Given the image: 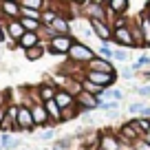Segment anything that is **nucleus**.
Listing matches in <instances>:
<instances>
[{
    "instance_id": "39448f33",
    "label": "nucleus",
    "mask_w": 150,
    "mask_h": 150,
    "mask_svg": "<svg viewBox=\"0 0 150 150\" xmlns=\"http://www.w3.org/2000/svg\"><path fill=\"white\" fill-rule=\"evenodd\" d=\"M86 22L91 24V29H93L95 38H97L99 42H104V44L112 42V29L108 27V24L104 22V20H86Z\"/></svg>"
},
{
    "instance_id": "f704fd0d",
    "label": "nucleus",
    "mask_w": 150,
    "mask_h": 150,
    "mask_svg": "<svg viewBox=\"0 0 150 150\" xmlns=\"http://www.w3.org/2000/svg\"><path fill=\"white\" fill-rule=\"evenodd\" d=\"M130 150H150V144L144 139V137H141V139H137L135 144L130 146Z\"/></svg>"
},
{
    "instance_id": "9d476101",
    "label": "nucleus",
    "mask_w": 150,
    "mask_h": 150,
    "mask_svg": "<svg viewBox=\"0 0 150 150\" xmlns=\"http://www.w3.org/2000/svg\"><path fill=\"white\" fill-rule=\"evenodd\" d=\"M99 148H102V150H122L124 144H122V139H119L117 132L102 130V137H99Z\"/></svg>"
},
{
    "instance_id": "1a4fd4ad",
    "label": "nucleus",
    "mask_w": 150,
    "mask_h": 150,
    "mask_svg": "<svg viewBox=\"0 0 150 150\" xmlns=\"http://www.w3.org/2000/svg\"><path fill=\"white\" fill-rule=\"evenodd\" d=\"M5 35H7V40L11 42V47H16L18 40L24 35L22 22H20V20H7V22H5Z\"/></svg>"
},
{
    "instance_id": "e433bc0d",
    "label": "nucleus",
    "mask_w": 150,
    "mask_h": 150,
    "mask_svg": "<svg viewBox=\"0 0 150 150\" xmlns=\"http://www.w3.org/2000/svg\"><path fill=\"white\" fill-rule=\"evenodd\" d=\"M99 55L106 57V60H112V49H110V44H104V42H102V47H99Z\"/></svg>"
},
{
    "instance_id": "de8ad7c7",
    "label": "nucleus",
    "mask_w": 150,
    "mask_h": 150,
    "mask_svg": "<svg viewBox=\"0 0 150 150\" xmlns=\"http://www.w3.org/2000/svg\"><path fill=\"white\" fill-rule=\"evenodd\" d=\"M0 150H2V146H0Z\"/></svg>"
},
{
    "instance_id": "09e8293b",
    "label": "nucleus",
    "mask_w": 150,
    "mask_h": 150,
    "mask_svg": "<svg viewBox=\"0 0 150 150\" xmlns=\"http://www.w3.org/2000/svg\"><path fill=\"white\" fill-rule=\"evenodd\" d=\"M97 150H102V148H97Z\"/></svg>"
},
{
    "instance_id": "ea45409f",
    "label": "nucleus",
    "mask_w": 150,
    "mask_h": 150,
    "mask_svg": "<svg viewBox=\"0 0 150 150\" xmlns=\"http://www.w3.org/2000/svg\"><path fill=\"white\" fill-rule=\"evenodd\" d=\"M53 135H55L53 130H44V132H40V139H42V141H49V139H53Z\"/></svg>"
},
{
    "instance_id": "f257e3e1",
    "label": "nucleus",
    "mask_w": 150,
    "mask_h": 150,
    "mask_svg": "<svg viewBox=\"0 0 150 150\" xmlns=\"http://www.w3.org/2000/svg\"><path fill=\"white\" fill-rule=\"evenodd\" d=\"M97 55V53L93 51V49L88 47V44H84V42H80V40H75L73 42V47H71V51H69V60L71 62H75V64H80V66H86L93 57Z\"/></svg>"
},
{
    "instance_id": "423d86ee",
    "label": "nucleus",
    "mask_w": 150,
    "mask_h": 150,
    "mask_svg": "<svg viewBox=\"0 0 150 150\" xmlns=\"http://www.w3.org/2000/svg\"><path fill=\"white\" fill-rule=\"evenodd\" d=\"M75 104L82 108V112L84 110H95V108H99V104H102V97H97V95H93V93H86V91H80V93L75 95Z\"/></svg>"
},
{
    "instance_id": "f8f14e48",
    "label": "nucleus",
    "mask_w": 150,
    "mask_h": 150,
    "mask_svg": "<svg viewBox=\"0 0 150 150\" xmlns=\"http://www.w3.org/2000/svg\"><path fill=\"white\" fill-rule=\"evenodd\" d=\"M86 71H102V73H115V64L112 60H106L102 55H95L93 60L86 64Z\"/></svg>"
},
{
    "instance_id": "c9c22d12",
    "label": "nucleus",
    "mask_w": 150,
    "mask_h": 150,
    "mask_svg": "<svg viewBox=\"0 0 150 150\" xmlns=\"http://www.w3.org/2000/svg\"><path fill=\"white\" fill-rule=\"evenodd\" d=\"M144 106H146L144 102H132V104H128V112H130V115H139Z\"/></svg>"
},
{
    "instance_id": "58836bf2",
    "label": "nucleus",
    "mask_w": 150,
    "mask_h": 150,
    "mask_svg": "<svg viewBox=\"0 0 150 150\" xmlns=\"http://www.w3.org/2000/svg\"><path fill=\"white\" fill-rule=\"evenodd\" d=\"M66 2H69L71 7H80V9H82V7H84L88 0H66Z\"/></svg>"
},
{
    "instance_id": "a878e982",
    "label": "nucleus",
    "mask_w": 150,
    "mask_h": 150,
    "mask_svg": "<svg viewBox=\"0 0 150 150\" xmlns=\"http://www.w3.org/2000/svg\"><path fill=\"white\" fill-rule=\"evenodd\" d=\"M80 112H82V108L77 106V104H73V106H69V108H62V119H60V122H62V124H64V122H71V119H75Z\"/></svg>"
},
{
    "instance_id": "79ce46f5",
    "label": "nucleus",
    "mask_w": 150,
    "mask_h": 150,
    "mask_svg": "<svg viewBox=\"0 0 150 150\" xmlns=\"http://www.w3.org/2000/svg\"><path fill=\"white\" fill-rule=\"evenodd\" d=\"M5 117H7V106H5V104H0V124L5 122Z\"/></svg>"
},
{
    "instance_id": "aec40b11",
    "label": "nucleus",
    "mask_w": 150,
    "mask_h": 150,
    "mask_svg": "<svg viewBox=\"0 0 150 150\" xmlns=\"http://www.w3.org/2000/svg\"><path fill=\"white\" fill-rule=\"evenodd\" d=\"M47 53V44L44 42H40V44H35V47H31V49H27L24 51V57H27L29 62H35V60H40V57Z\"/></svg>"
},
{
    "instance_id": "0eeeda50",
    "label": "nucleus",
    "mask_w": 150,
    "mask_h": 150,
    "mask_svg": "<svg viewBox=\"0 0 150 150\" xmlns=\"http://www.w3.org/2000/svg\"><path fill=\"white\" fill-rule=\"evenodd\" d=\"M82 13L86 20H106V2H86L82 7Z\"/></svg>"
},
{
    "instance_id": "20e7f679",
    "label": "nucleus",
    "mask_w": 150,
    "mask_h": 150,
    "mask_svg": "<svg viewBox=\"0 0 150 150\" xmlns=\"http://www.w3.org/2000/svg\"><path fill=\"white\" fill-rule=\"evenodd\" d=\"M86 80H91L93 84L102 86V88H108L110 84H115V80H117V71L115 73H102V71H86L84 73Z\"/></svg>"
},
{
    "instance_id": "393cba45",
    "label": "nucleus",
    "mask_w": 150,
    "mask_h": 150,
    "mask_svg": "<svg viewBox=\"0 0 150 150\" xmlns=\"http://www.w3.org/2000/svg\"><path fill=\"white\" fill-rule=\"evenodd\" d=\"M82 91H86V93H93V95H97V97H102L104 93H106V88H102V86H97V84H93L91 80H82Z\"/></svg>"
},
{
    "instance_id": "c03bdc74",
    "label": "nucleus",
    "mask_w": 150,
    "mask_h": 150,
    "mask_svg": "<svg viewBox=\"0 0 150 150\" xmlns=\"http://www.w3.org/2000/svg\"><path fill=\"white\" fill-rule=\"evenodd\" d=\"M144 139H146V141L150 144V130H148V132H144Z\"/></svg>"
},
{
    "instance_id": "4468645a",
    "label": "nucleus",
    "mask_w": 150,
    "mask_h": 150,
    "mask_svg": "<svg viewBox=\"0 0 150 150\" xmlns=\"http://www.w3.org/2000/svg\"><path fill=\"white\" fill-rule=\"evenodd\" d=\"M128 29L132 33V40H135V49H146V42H144V33H141V24H139V18H132L128 20Z\"/></svg>"
},
{
    "instance_id": "72a5a7b5",
    "label": "nucleus",
    "mask_w": 150,
    "mask_h": 150,
    "mask_svg": "<svg viewBox=\"0 0 150 150\" xmlns=\"http://www.w3.org/2000/svg\"><path fill=\"white\" fill-rule=\"evenodd\" d=\"M104 97H108V99H115V102H122V99H124V91H119V88H112V91H108V88H106Z\"/></svg>"
},
{
    "instance_id": "6ab92c4d",
    "label": "nucleus",
    "mask_w": 150,
    "mask_h": 150,
    "mask_svg": "<svg viewBox=\"0 0 150 150\" xmlns=\"http://www.w3.org/2000/svg\"><path fill=\"white\" fill-rule=\"evenodd\" d=\"M55 104L60 108H69V106H73V104H75V95H71L69 91L60 88V91H57V95H55Z\"/></svg>"
},
{
    "instance_id": "9b49d317",
    "label": "nucleus",
    "mask_w": 150,
    "mask_h": 150,
    "mask_svg": "<svg viewBox=\"0 0 150 150\" xmlns=\"http://www.w3.org/2000/svg\"><path fill=\"white\" fill-rule=\"evenodd\" d=\"M16 124H18V128L22 132H31L33 128H35V122H33V115H31V108L29 106H20L18 108V119H16Z\"/></svg>"
},
{
    "instance_id": "49530a36",
    "label": "nucleus",
    "mask_w": 150,
    "mask_h": 150,
    "mask_svg": "<svg viewBox=\"0 0 150 150\" xmlns=\"http://www.w3.org/2000/svg\"><path fill=\"white\" fill-rule=\"evenodd\" d=\"M0 2H20V0H0Z\"/></svg>"
},
{
    "instance_id": "bb28decb",
    "label": "nucleus",
    "mask_w": 150,
    "mask_h": 150,
    "mask_svg": "<svg viewBox=\"0 0 150 150\" xmlns=\"http://www.w3.org/2000/svg\"><path fill=\"white\" fill-rule=\"evenodd\" d=\"M57 16H60V13H57L55 9H51V7H44V9H42V18H40V22H42L44 27H51L53 20H55Z\"/></svg>"
},
{
    "instance_id": "cd10ccee",
    "label": "nucleus",
    "mask_w": 150,
    "mask_h": 150,
    "mask_svg": "<svg viewBox=\"0 0 150 150\" xmlns=\"http://www.w3.org/2000/svg\"><path fill=\"white\" fill-rule=\"evenodd\" d=\"M20 22H22L24 31H40V27H42L40 20H33V18H20Z\"/></svg>"
},
{
    "instance_id": "f3484780",
    "label": "nucleus",
    "mask_w": 150,
    "mask_h": 150,
    "mask_svg": "<svg viewBox=\"0 0 150 150\" xmlns=\"http://www.w3.org/2000/svg\"><path fill=\"white\" fill-rule=\"evenodd\" d=\"M40 42H42V40H40L38 31H24V35L18 40V44H16V47H18V49H22V51H27V49L35 47V44H40Z\"/></svg>"
},
{
    "instance_id": "f03ea898",
    "label": "nucleus",
    "mask_w": 150,
    "mask_h": 150,
    "mask_svg": "<svg viewBox=\"0 0 150 150\" xmlns=\"http://www.w3.org/2000/svg\"><path fill=\"white\" fill-rule=\"evenodd\" d=\"M73 42H75V38L71 35V33L69 35H55L53 40L47 42V51L51 53V55H69Z\"/></svg>"
},
{
    "instance_id": "dca6fc26",
    "label": "nucleus",
    "mask_w": 150,
    "mask_h": 150,
    "mask_svg": "<svg viewBox=\"0 0 150 150\" xmlns=\"http://www.w3.org/2000/svg\"><path fill=\"white\" fill-rule=\"evenodd\" d=\"M60 86L53 84V82H44V84L38 86V95H40V102H49V99H55Z\"/></svg>"
},
{
    "instance_id": "37998d69",
    "label": "nucleus",
    "mask_w": 150,
    "mask_h": 150,
    "mask_svg": "<svg viewBox=\"0 0 150 150\" xmlns=\"http://www.w3.org/2000/svg\"><path fill=\"white\" fill-rule=\"evenodd\" d=\"M139 115H141V117H148V119H150V106H144Z\"/></svg>"
},
{
    "instance_id": "a18cd8bd",
    "label": "nucleus",
    "mask_w": 150,
    "mask_h": 150,
    "mask_svg": "<svg viewBox=\"0 0 150 150\" xmlns=\"http://www.w3.org/2000/svg\"><path fill=\"white\" fill-rule=\"evenodd\" d=\"M144 11H146V13H148V18H150V0H148V7H146Z\"/></svg>"
},
{
    "instance_id": "2f4dec72",
    "label": "nucleus",
    "mask_w": 150,
    "mask_h": 150,
    "mask_svg": "<svg viewBox=\"0 0 150 150\" xmlns=\"http://www.w3.org/2000/svg\"><path fill=\"white\" fill-rule=\"evenodd\" d=\"M71 141H73L71 137H64V139H57L55 144H53V150H71V146H73Z\"/></svg>"
},
{
    "instance_id": "ddd939ff",
    "label": "nucleus",
    "mask_w": 150,
    "mask_h": 150,
    "mask_svg": "<svg viewBox=\"0 0 150 150\" xmlns=\"http://www.w3.org/2000/svg\"><path fill=\"white\" fill-rule=\"evenodd\" d=\"M31 115H33V122H35V126H49L51 124V117H49V112L47 108H44L42 102H38V104H31Z\"/></svg>"
},
{
    "instance_id": "2eb2a0df",
    "label": "nucleus",
    "mask_w": 150,
    "mask_h": 150,
    "mask_svg": "<svg viewBox=\"0 0 150 150\" xmlns=\"http://www.w3.org/2000/svg\"><path fill=\"white\" fill-rule=\"evenodd\" d=\"M0 16L7 20H20V2H0Z\"/></svg>"
},
{
    "instance_id": "6e6552de",
    "label": "nucleus",
    "mask_w": 150,
    "mask_h": 150,
    "mask_svg": "<svg viewBox=\"0 0 150 150\" xmlns=\"http://www.w3.org/2000/svg\"><path fill=\"white\" fill-rule=\"evenodd\" d=\"M117 135H119V139H122V144H124V146H128V148H130V146L135 144L137 139H141V137H144L139 130H137V126H135L132 122L124 124V126L119 128V132H117Z\"/></svg>"
},
{
    "instance_id": "4be33fe9",
    "label": "nucleus",
    "mask_w": 150,
    "mask_h": 150,
    "mask_svg": "<svg viewBox=\"0 0 150 150\" xmlns=\"http://www.w3.org/2000/svg\"><path fill=\"white\" fill-rule=\"evenodd\" d=\"M139 18V24H141V33H144V42H146V49H150V18H148V13H141V16H137Z\"/></svg>"
},
{
    "instance_id": "412c9836",
    "label": "nucleus",
    "mask_w": 150,
    "mask_h": 150,
    "mask_svg": "<svg viewBox=\"0 0 150 150\" xmlns=\"http://www.w3.org/2000/svg\"><path fill=\"white\" fill-rule=\"evenodd\" d=\"M44 108H47L49 117H51V124H55V122H60V119H62V108L55 104V99H49V102H44Z\"/></svg>"
},
{
    "instance_id": "c756f323",
    "label": "nucleus",
    "mask_w": 150,
    "mask_h": 150,
    "mask_svg": "<svg viewBox=\"0 0 150 150\" xmlns=\"http://www.w3.org/2000/svg\"><path fill=\"white\" fill-rule=\"evenodd\" d=\"M20 18H33V20H40V18H42V11H38V9H29V7H20Z\"/></svg>"
},
{
    "instance_id": "4c0bfd02",
    "label": "nucleus",
    "mask_w": 150,
    "mask_h": 150,
    "mask_svg": "<svg viewBox=\"0 0 150 150\" xmlns=\"http://www.w3.org/2000/svg\"><path fill=\"white\" fill-rule=\"evenodd\" d=\"M137 95H139V97H150V84L139 86V88H137Z\"/></svg>"
},
{
    "instance_id": "a211bd4d",
    "label": "nucleus",
    "mask_w": 150,
    "mask_h": 150,
    "mask_svg": "<svg viewBox=\"0 0 150 150\" xmlns=\"http://www.w3.org/2000/svg\"><path fill=\"white\" fill-rule=\"evenodd\" d=\"M51 29L57 33V35H69V33H71V18H66V16H57V18L53 20Z\"/></svg>"
},
{
    "instance_id": "c85d7f7f",
    "label": "nucleus",
    "mask_w": 150,
    "mask_h": 150,
    "mask_svg": "<svg viewBox=\"0 0 150 150\" xmlns=\"http://www.w3.org/2000/svg\"><path fill=\"white\" fill-rule=\"evenodd\" d=\"M44 5H47V0H20V7H29V9H38V11H42Z\"/></svg>"
},
{
    "instance_id": "473e14b6",
    "label": "nucleus",
    "mask_w": 150,
    "mask_h": 150,
    "mask_svg": "<svg viewBox=\"0 0 150 150\" xmlns=\"http://www.w3.org/2000/svg\"><path fill=\"white\" fill-rule=\"evenodd\" d=\"M112 60H117V62H126V60H128V53H126V49H122V47H115V49H112Z\"/></svg>"
},
{
    "instance_id": "b1692460",
    "label": "nucleus",
    "mask_w": 150,
    "mask_h": 150,
    "mask_svg": "<svg viewBox=\"0 0 150 150\" xmlns=\"http://www.w3.org/2000/svg\"><path fill=\"white\" fill-rule=\"evenodd\" d=\"M0 146L7 148V150H13V148H18V146H20V139H18V137H13L11 132H2V137H0Z\"/></svg>"
},
{
    "instance_id": "7ed1b4c3",
    "label": "nucleus",
    "mask_w": 150,
    "mask_h": 150,
    "mask_svg": "<svg viewBox=\"0 0 150 150\" xmlns=\"http://www.w3.org/2000/svg\"><path fill=\"white\" fill-rule=\"evenodd\" d=\"M126 22L117 24V27L112 29V42L117 44V47H122V49H135V40H132V33H130V29H128Z\"/></svg>"
},
{
    "instance_id": "7c9ffc66",
    "label": "nucleus",
    "mask_w": 150,
    "mask_h": 150,
    "mask_svg": "<svg viewBox=\"0 0 150 150\" xmlns=\"http://www.w3.org/2000/svg\"><path fill=\"white\" fill-rule=\"evenodd\" d=\"M117 108H119V102H115V99H106V102L102 99V104H99V110H106V112H112Z\"/></svg>"
},
{
    "instance_id": "a19ab883",
    "label": "nucleus",
    "mask_w": 150,
    "mask_h": 150,
    "mask_svg": "<svg viewBox=\"0 0 150 150\" xmlns=\"http://www.w3.org/2000/svg\"><path fill=\"white\" fill-rule=\"evenodd\" d=\"M2 40H7V35H5V20L0 18V42Z\"/></svg>"
},
{
    "instance_id": "5701e85b",
    "label": "nucleus",
    "mask_w": 150,
    "mask_h": 150,
    "mask_svg": "<svg viewBox=\"0 0 150 150\" xmlns=\"http://www.w3.org/2000/svg\"><path fill=\"white\" fill-rule=\"evenodd\" d=\"M104 2H106V5L110 7L117 16H124V13L128 11V7H130V2H128V0H104Z\"/></svg>"
}]
</instances>
